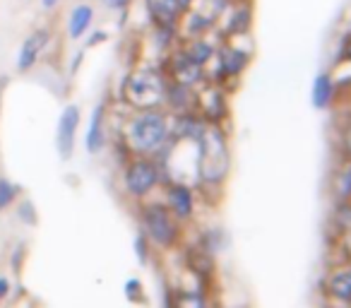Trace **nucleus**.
I'll list each match as a JSON object with an SVG mask.
<instances>
[{"label":"nucleus","instance_id":"f257e3e1","mask_svg":"<svg viewBox=\"0 0 351 308\" xmlns=\"http://www.w3.org/2000/svg\"><path fill=\"white\" fill-rule=\"evenodd\" d=\"M250 36V34H245ZM245 36H229V39H219L217 54L212 58L210 68H207V80L224 89H231V84H239L245 70L250 68L255 58V46L243 44Z\"/></svg>","mask_w":351,"mask_h":308},{"label":"nucleus","instance_id":"f03ea898","mask_svg":"<svg viewBox=\"0 0 351 308\" xmlns=\"http://www.w3.org/2000/svg\"><path fill=\"white\" fill-rule=\"evenodd\" d=\"M195 147H197V159H195L197 178L202 183H210V186H217V183L224 181L231 169V147L224 128L210 123Z\"/></svg>","mask_w":351,"mask_h":308},{"label":"nucleus","instance_id":"7ed1b4c3","mask_svg":"<svg viewBox=\"0 0 351 308\" xmlns=\"http://www.w3.org/2000/svg\"><path fill=\"white\" fill-rule=\"evenodd\" d=\"M171 140V121L159 108L140 111L128 126V142L140 154H156Z\"/></svg>","mask_w":351,"mask_h":308},{"label":"nucleus","instance_id":"20e7f679","mask_svg":"<svg viewBox=\"0 0 351 308\" xmlns=\"http://www.w3.org/2000/svg\"><path fill=\"white\" fill-rule=\"evenodd\" d=\"M166 94V75L156 68H137L125 78L121 89V97L128 106L137 111L147 108H159L164 104Z\"/></svg>","mask_w":351,"mask_h":308},{"label":"nucleus","instance_id":"39448f33","mask_svg":"<svg viewBox=\"0 0 351 308\" xmlns=\"http://www.w3.org/2000/svg\"><path fill=\"white\" fill-rule=\"evenodd\" d=\"M164 75H166V80H171V82L186 84V87H193V89H197L200 84L207 82V68H202L200 63H195V60H193L178 44L169 51V58H166V65H164Z\"/></svg>","mask_w":351,"mask_h":308},{"label":"nucleus","instance_id":"423d86ee","mask_svg":"<svg viewBox=\"0 0 351 308\" xmlns=\"http://www.w3.org/2000/svg\"><path fill=\"white\" fill-rule=\"evenodd\" d=\"M226 94L229 89L219 87V84L210 82L207 80L205 84L195 89V111L205 118L207 123H215V126H221L229 113V104H226Z\"/></svg>","mask_w":351,"mask_h":308},{"label":"nucleus","instance_id":"0eeeda50","mask_svg":"<svg viewBox=\"0 0 351 308\" xmlns=\"http://www.w3.org/2000/svg\"><path fill=\"white\" fill-rule=\"evenodd\" d=\"M142 220H145V229L154 244L173 246L176 236H178V226H176V220L169 207H161V205L145 207V217Z\"/></svg>","mask_w":351,"mask_h":308},{"label":"nucleus","instance_id":"6e6552de","mask_svg":"<svg viewBox=\"0 0 351 308\" xmlns=\"http://www.w3.org/2000/svg\"><path fill=\"white\" fill-rule=\"evenodd\" d=\"M145 10L156 32H181L183 8L178 0H145Z\"/></svg>","mask_w":351,"mask_h":308},{"label":"nucleus","instance_id":"1a4fd4ad","mask_svg":"<svg viewBox=\"0 0 351 308\" xmlns=\"http://www.w3.org/2000/svg\"><path fill=\"white\" fill-rule=\"evenodd\" d=\"M159 164L152 159H135L125 171V186L132 196H145L159 183Z\"/></svg>","mask_w":351,"mask_h":308},{"label":"nucleus","instance_id":"9d476101","mask_svg":"<svg viewBox=\"0 0 351 308\" xmlns=\"http://www.w3.org/2000/svg\"><path fill=\"white\" fill-rule=\"evenodd\" d=\"M339 99V89H337V80H335V70L327 68L313 78V87H311V102L317 111H327L332 108Z\"/></svg>","mask_w":351,"mask_h":308},{"label":"nucleus","instance_id":"9b49d317","mask_svg":"<svg viewBox=\"0 0 351 308\" xmlns=\"http://www.w3.org/2000/svg\"><path fill=\"white\" fill-rule=\"evenodd\" d=\"M330 196L335 202H351V159L337 157L330 171Z\"/></svg>","mask_w":351,"mask_h":308},{"label":"nucleus","instance_id":"f8f14e48","mask_svg":"<svg viewBox=\"0 0 351 308\" xmlns=\"http://www.w3.org/2000/svg\"><path fill=\"white\" fill-rule=\"evenodd\" d=\"M80 123V108L77 106H65V111L58 118V152L60 157L68 159L73 154V145H75V130H77Z\"/></svg>","mask_w":351,"mask_h":308},{"label":"nucleus","instance_id":"ddd939ff","mask_svg":"<svg viewBox=\"0 0 351 308\" xmlns=\"http://www.w3.org/2000/svg\"><path fill=\"white\" fill-rule=\"evenodd\" d=\"M325 294L335 301H346L351 296V265H337L325 274Z\"/></svg>","mask_w":351,"mask_h":308},{"label":"nucleus","instance_id":"4468645a","mask_svg":"<svg viewBox=\"0 0 351 308\" xmlns=\"http://www.w3.org/2000/svg\"><path fill=\"white\" fill-rule=\"evenodd\" d=\"M46 44H49V32L46 29H39V32H34V34L27 36L25 44H22V49H20V56H17V70H20V73H27V70L34 68V63L39 60L41 51L46 49Z\"/></svg>","mask_w":351,"mask_h":308},{"label":"nucleus","instance_id":"2eb2a0df","mask_svg":"<svg viewBox=\"0 0 351 308\" xmlns=\"http://www.w3.org/2000/svg\"><path fill=\"white\" fill-rule=\"evenodd\" d=\"M164 104L173 113L195 111V89L186 87V84H178V82H171V80H166Z\"/></svg>","mask_w":351,"mask_h":308},{"label":"nucleus","instance_id":"dca6fc26","mask_svg":"<svg viewBox=\"0 0 351 308\" xmlns=\"http://www.w3.org/2000/svg\"><path fill=\"white\" fill-rule=\"evenodd\" d=\"M166 196H169V210L173 217L188 220V217L193 215V205H195V200H193V191L186 186V183H173Z\"/></svg>","mask_w":351,"mask_h":308},{"label":"nucleus","instance_id":"f3484780","mask_svg":"<svg viewBox=\"0 0 351 308\" xmlns=\"http://www.w3.org/2000/svg\"><path fill=\"white\" fill-rule=\"evenodd\" d=\"M94 20V10L89 5H77L73 12H70V20H68V34L70 39H82L84 34L89 32Z\"/></svg>","mask_w":351,"mask_h":308},{"label":"nucleus","instance_id":"a211bd4d","mask_svg":"<svg viewBox=\"0 0 351 308\" xmlns=\"http://www.w3.org/2000/svg\"><path fill=\"white\" fill-rule=\"evenodd\" d=\"M101 106L94 108V116H92V126H89V135H87V150L89 152H97L101 147Z\"/></svg>","mask_w":351,"mask_h":308},{"label":"nucleus","instance_id":"6ab92c4d","mask_svg":"<svg viewBox=\"0 0 351 308\" xmlns=\"http://www.w3.org/2000/svg\"><path fill=\"white\" fill-rule=\"evenodd\" d=\"M173 308H207V303H205V296H202V294L181 292V294H176Z\"/></svg>","mask_w":351,"mask_h":308},{"label":"nucleus","instance_id":"aec40b11","mask_svg":"<svg viewBox=\"0 0 351 308\" xmlns=\"http://www.w3.org/2000/svg\"><path fill=\"white\" fill-rule=\"evenodd\" d=\"M337 145H339L341 157L351 159V116L339 123V132H337Z\"/></svg>","mask_w":351,"mask_h":308},{"label":"nucleus","instance_id":"412c9836","mask_svg":"<svg viewBox=\"0 0 351 308\" xmlns=\"http://www.w3.org/2000/svg\"><path fill=\"white\" fill-rule=\"evenodd\" d=\"M12 196H15V188L8 181H0V207H5L12 200Z\"/></svg>","mask_w":351,"mask_h":308},{"label":"nucleus","instance_id":"4be33fe9","mask_svg":"<svg viewBox=\"0 0 351 308\" xmlns=\"http://www.w3.org/2000/svg\"><path fill=\"white\" fill-rule=\"evenodd\" d=\"M339 250L344 253V258L351 263V229L344 231V234H339Z\"/></svg>","mask_w":351,"mask_h":308},{"label":"nucleus","instance_id":"5701e85b","mask_svg":"<svg viewBox=\"0 0 351 308\" xmlns=\"http://www.w3.org/2000/svg\"><path fill=\"white\" fill-rule=\"evenodd\" d=\"M104 5L111 8V10H125L130 5V0H104Z\"/></svg>","mask_w":351,"mask_h":308},{"label":"nucleus","instance_id":"b1692460","mask_svg":"<svg viewBox=\"0 0 351 308\" xmlns=\"http://www.w3.org/2000/svg\"><path fill=\"white\" fill-rule=\"evenodd\" d=\"M178 3H181V8H183V15H186V12L191 10L193 5H195L197 0H178Z\"/></svg>","mask_w":351,"mask_h":308},{"label":"nucleus","instance_id":"393cba45","mask_svg":"<svg viewBox=\"0 0 351 308\" xmlns=\"http://www.w3.org/2000/svg\"><path fill=\"white\" fill-rule=\"evenodd\" d=\"M56 3H58V0H41V5H44L46 10H51V8H53Z\"/></svg>","mask_w":351,"mask_h":308},{"label":"nucleus","instance_id":"a878e982","mask_svg":"<svg viewBox=\"0 0 351 308\" xmlns=\"http://www.w3.org/2000/svg\"><path fill=\"white\" fill-rule=\"evenodd\" d=\"M5 289H8V284H5V279H0V294H5Z\"/></svg>","mask_w":351,"mask_h":308},{"label":"nucleus","instance_id":"bb28decb","mask_svg":"<svg viewBox=\"0 0 351 308\" xmlns=\"http://www.w3.org/2000/svg\"><path fill=\"white\" fill-rule=\"evenodd\" d=\"M346 32H351V22H349V25H346Z\"/></svg>","mask_w":351,"mask_h":308},{"label":"nucleus","instance_id":"cd10ccee","mask_svg":"<svg viewBox=\"0 0 351 308\" xmlns=\"http://www.w3.org/2000/svg\"><path fill=\"white\" fill-rule=\"evenodd\" d=\"M346 303H349V306H351V296H349V298H346Z\"/></svg>","mask_w":351,"mask_h":308}]
</instances>
